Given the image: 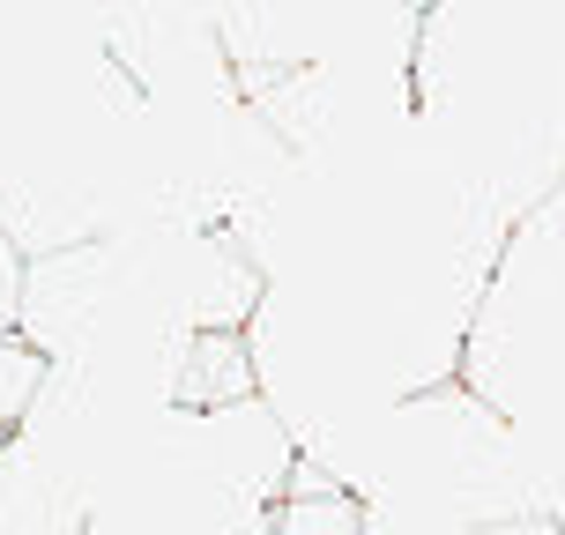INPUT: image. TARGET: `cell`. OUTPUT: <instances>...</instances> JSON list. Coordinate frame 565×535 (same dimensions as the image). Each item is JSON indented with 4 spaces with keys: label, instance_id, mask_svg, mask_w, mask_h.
<instances>
[{
    "label": "cell",
    "instance_id": "6da1fadb",
    "mask_svg": "<svg viewBox=\"0 0 565 535\" xmlns=\"http://www.w3.org/2000/svg\"><path fill=\"white\" fill-rule=\"evenodd\" d=\"M83 521H89L83 461L15 424L0 439V535H83Z\"/></svg>",
    "mask_w": 565,
    "mask_h": 535
},
{
    "label": "cell",
    "instance_id": "7a4b0ae2",
    "mask_svg": "<svg viewBox=\"0 0 565 535\" xmlns=\"http://www.w3.org/2000/svg\"><path fill=\"white\" fill-rule=\"evenodd\" d=\"M171 409H231V402L260 395L254 335L246 328H194L171 357Z\"/></svg>",
    "mask_w": 565,
    "mask_h": 535
},
{
    "label": "cell",
    "instance_id": "3957f363",
    "mask_svg": "<svg viewBox=\"0 0 565 535\" xmlns=\"http://www.w3.org/2000/svg\"><path fill=\"white\" fill-rule=\"evenodd\" d=\"M38 379H45V350L23 342L15 328H0V439L23 424L30 395H38Z\"/></svg>",
    "mask_w": 565,
    "mask_h": 535
},
{
    "label": "cell",
    "instance_id": "277c9868",
    "mask_svg": "<svg viewBox=\"0 0 565 535\" xmlns=\"http://www.w3.org/2000/svg\"><path fill=\"white\" fill-rule=\"evenodd\" d=\"M15 306H23V246L0 224V328H15Z\"/></svg>",
    "mask_w": 565,
    "mask_h": 535
}]
</instances>
